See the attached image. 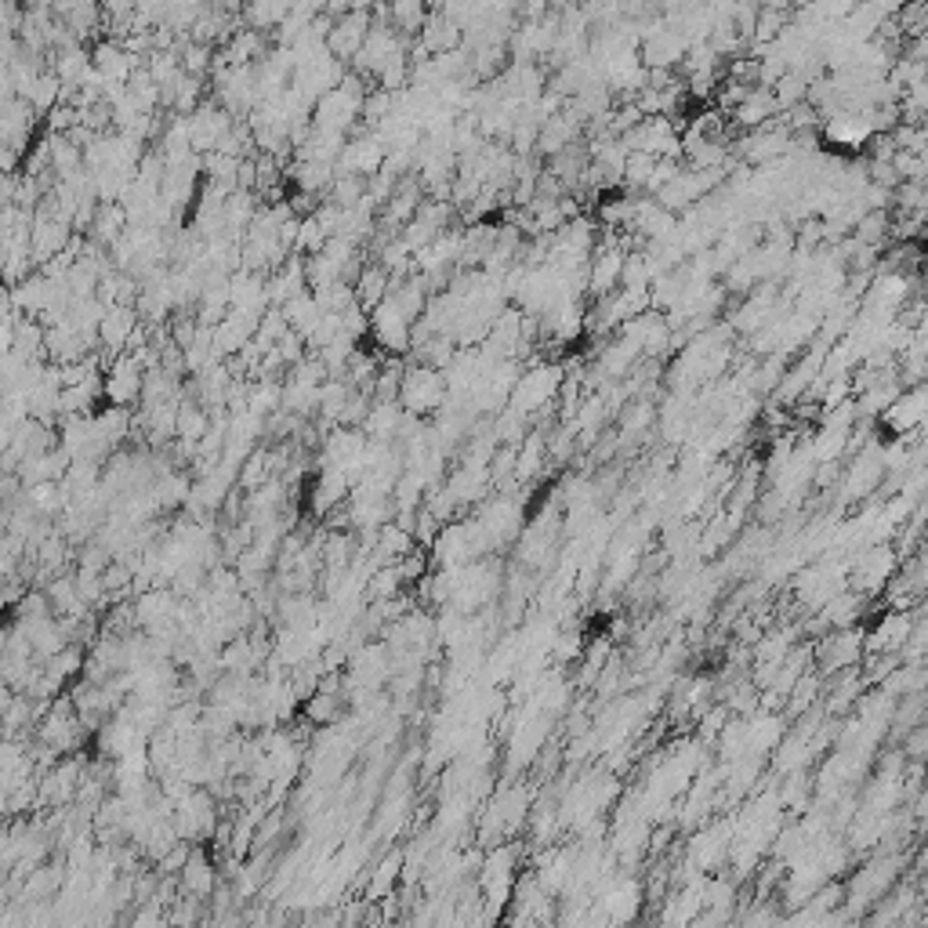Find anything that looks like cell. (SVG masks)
<instances>
[{
	"label": "cell",
	"instance_id": "16",
	"mask_svg": "<svg viewBox=\"0 0 928 928\" xmlns=\"http://www.w3.org/2000/svg\"><path fill=\"white\" fill-rule=\"evenodd\" d=\"M400 867H406V860L400 856V852H392V856L381 863V874H374V885H370V896H385L389 888H392V882H400Z\"/></svg>",
	"mask_w": 928,
	"mask_h": 928
},
{
	"label": "cell",
	"instance_id": "10",
	"mask_svg": "<svg viewBox=\"0 0 928 928\" xmlns=\"http://www.w3.org/2000/svg\"><path fill=\"white\" fill-rule=\"evenodd\" d=\"M389 291H392V272L385 265L378 262V265L360 269V276H356V298H360V305L367 308V313L385 302Z\"/></svg>",
	"mask_w": 928,
	"mask_h": 928
},
{
	"label": "cell",
	"instance_id": "9",
	"mask_svg": "<svg viewBox=\"0 0 928 928\" xmlns=\"http://www.w3.org/2000/svg\"><path fill=\"white\" fill-rule=\"evenodd\" d=\"M178 882H182V888H185V893H189L193 899H207L210 893H215V885H218L215 860L204 856L200 849H193V856L185 860V867L178 871Z\"/></svg>",
	"mask_w": 928,
	"mask_h": 928
},
{
	"label": "cell",
	"instance_id": "14",
	"mask_svg": "<svg viewBox=\"0 0 928 928\" xmlns=\"http://www.w3.org/2000/svg\"><path fill=\"white\" fill-rule=\"evenodd\" d=\"M389 22L400 33H421V26L428 22V0H389Z\"/></svg>",
	"mask_w": 928,
	"mask_h": 928
},
{
	"label": "cell",
	"instance_id": "4",
	"mask_svg": "<svg viewBox=\"0 0 928 928\" xmlns=\"http://www.w3.org/2000/svg\"><path fill=\"white\" fill-rule=\"evenodd\" d=\"M385 160H389V145L385 139H381L378 131H363V134H356V139L345 142V150H341V160H338V171L341 175H360V178H370V175H378L381 167H385Z\"/></svg>",
	"mask_w": 928,
	"mask_h": 928
},
{
	"label": "cell",
	"instance_id": "7",
	"mask_svg": "<svg viewBox=\"0 0 928 928\" xmlns=\"http://www.w3.org/2000/svg\"><path fill=\"white\" fill-rule=\"evenodd\" d=\"M555 385H559V370H552V367L529 370V374L518 381L515 392H512V411L515 414L537 411V406H544L555 395Z\"/></svg>",
	"mask_w": 928,
	"mask_h": 928
},
{
	"label": "cell",
	"instance_id": "12",
	"mask_svg": "<svg viewBox=\"0 0 928 928\" xmlns=\"http://www.w3.org/2000/svg\"><path fill=\"white\" fill-rule=\"evenodd\" d=\"M294 0H251L243 8V19L251 30H280L287 22Z\"/></svg>",
	"mask_w": 928,
	"mask_h": 928
},
{
	"label": "cell",
	"instance_id": "2",
	"mask_svg": "<svg viewBox=\"0 0 928 928\" xmlns=\"http://www.w3.org/2000/svg\"><path fill=\"white\" fill-rule=\"evenodd\" d=\"M414 324L417 319H411V313L392 294L378 308H370V334L389 356H403L414 349Z\"/></svg>",
	"mask_w": 928,
	"mask_h": 928
},
{
	"label": "cell",
	"instance_id": "3",
	"mask_svg": "<svg viewBox=\"0 0 928 928\" xmlns=\"http://www.w3.org/2000/svg\"><path fill=\"white\" fill-rule=\"evenodd\" d=\"M145 395V363L134 352H120L113 367L106 370V400L109 406H131L142 403Z\"/></svg>",
	"mask_w": 928,
	"mask_h": 928
},
{
	"label": "cell",
	"instance_id": "13",
	"mask_svg": "<svg viewBox=\"0 0 928 928\" xmlns=\"http://www.w3.org/2000/svg\"><path fill=\"white\" fill-rule=\"evenodd\" d=\"M341 711H345V697L341 692H334L330 686L327 689L319 686L313 697H305V719L316 722V725H334L341 719Z\"/></svg>",
	"mask_w": 928,
	"mask_h": 928
},
{
	"label": "cell",
	"instance_id": "6",
	"mask_svg": "<svg viewBox=\"0 0 928 928\" xmlns=\"http://www.w3.org/2000/svg\"><path fill=\"white\" fill-rule=\"evenodd\" d=\"M142 330V319H139V305H109L106 316H102V327H98V345L109 349L113 356L128 352L134 334Z\"/></svg>",
	"mask_w": 928,
	"mask_h": 928
},
{
	"label": "cell",
	"instance_id": "8",
	"mask_svg": "<svg viewBox=\"0 0 928 928\" xmlns=\"http://www.w3.org/2000/svg\"><path fill=\"white\" fill-rule=\"evenodd\" d=\"M421 47L428 55L457 52V47H465V26L454 15H447V11H432L428 22L421 26Z\"/></svg>",
	"mask_w": 928,
	"mask_h": 928
},
{
	"label": "cell",
	"instance_id": "11",
	"mask_svg": "<svg viewBox=\"0 0 928 928\" xmlns=\"http://www.w3.org/2000/svg\"><path fill=\"white\" fill-rule=\"evenodd\" d=\"M283 316H287L291 330H298L302 338H308V334L316 330L319 319H324V305H319V298L313 291H305V294H298V298H291L287 305H283Z\"/></svg>",
	"mask_w": 928,
	"mask_h": 928
},
{
	"label": "cell",
	"instance_id": "5",
	"mask_svg": "<svg viewBox=\"0 0 928 928\" xmlns=\"http://www.w3.org/2000/svg\"><path fill=\"white\" fill-rule=\"evenodd\" d=\"M370 30H374V11H349V15L334 19V30L327 36V47L341 62H352L367 44Z\"/></svg>",
	"mask_w": 928,
	"mask_h": 928
},
{
	"label": "cell",
	"instance_id": "17",
	"mask_svg": "<svg viewBox=\"0 0 928 928\" xmlns=\"http://www.w3.org/2000/svg\"><path fill=\"white\" fill-rule=\"evenodd\" d=\"M251 0H221V11H243Z\"/></svg>",
	"mask_w": 928,
	"mask_h": 928
},
{
	"label": "cell",
	"instance_id": "15",
	"mask_svg": "<svg viewBox=\"0 0 928 928\" xmlns=\"http://www.w3.org/2000/svg\"><path fill=\"white\" fill-rule=\"evenodd\" d=\"M178 58H182V69H185V73H193V77H204V73L215 66V62H210V58H215V47L200 44V41H189V44L182 47Z\"/></svg>",
	"mask_w": 928,
	"mask_h": 928
},
{
	"label": "cell",
	"instance_id": "1",
	"mask_svg": "<svg viewBox=\"0 0 928 928\" xmlns=\"http://www.w3.org/2000/svg\"><path fill=\"white\" fill-rule=\"evenodd\" d=\"M400 403L406 406V414H436L443 406L450 403V385H447V374H443L439 367H428V363H417L403 374V389H400Z\"/></svg>",
	"mask_w": 928,
	"mask_h": 928
}]
</instances>
